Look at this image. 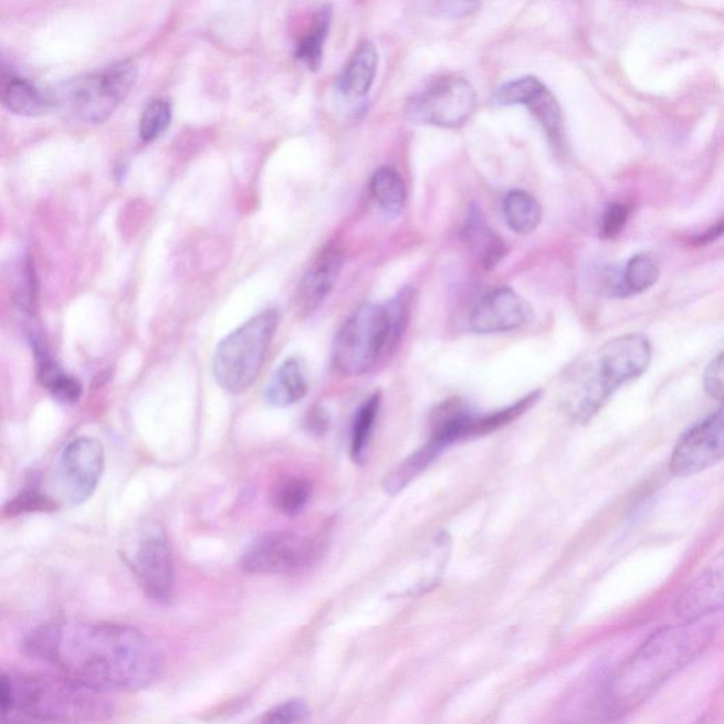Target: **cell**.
Segmentation results:
<instances>
[{"label":"cell","mask_w":724,"mask_h":724,"mask_svg":"<svg viewBox=\"0 0 724 724\" xmlns=\"http://www.w3.org/2000/svg\"><path fill=\"white\" fill-rule=\"evenodd\" d=\"M453 2H464V3H468V2H474V0H453Z\"/></svg>","instance_id":"obj_37"},{"label":"cell","mask_w":724,"mask_h":724,"mask_svg":"<svg viewBox=\"0 0 724 724\" xmlns=\"http://www.w3.org/2000/svg\"><path fill=\"white\" fill-rule=\"evenodd\" d=\"M312 497V484L301 478L282 481L273 494V504L282 514L295 516L306 508Z\"/></svg>","instance_id":"obj_27"},{"label":"cell","mask_w":724,"mask_h":724,"mask_svg":"<svg viewBox=\"0 0 724 724\" xmlns=\"http://www.w3.org/2000/svg\"><path fill=\"white\" fill-rule=\"evenodd\" d=\"M55 503L52 499L40 493L39 490L28 489L22 491L7 505L9 515H19L24 513H44V511H54Z\"/></svg>","instance_id":"obj_30"},{"label":"cell","mask_w":724,"mask_h":724,"mask_svg":"<svg viewBox=\"0 0 724 724\" xmlns=\"http://www.w3.org/2000/svg\"><path fill=\"white\" fill-rule=\"evenodd\" d=\"M280 321L276 311L262 312L219 344L212 359V374L224 391L244 394L256 381Z\"/></svg>","instance_id":"obj_4"},{"label":"cell","mask_w":724,"mask_h":724,"mask_svg":"<svg viewBox=\"0 0 724 724\" xmlns=\"http://www.w3.org/2000/svg\"><path fill=\"white\" fill-rule=\"evenodd\" d=\"M392 353L385 305L366 303L349 316L334 342L333 361L346 377L371 371L384 354Z\"/></svg>","instance_id":"obj_6"},{"label":"cell","mask_w":724,"mask_h":724,"mask_svg":"<svg viewBox=\"0 0 724 724\" xmlns=\"http://www.w3.org/2000/svg\"><path fill=\"white\" fill-rule=\"evenodd\" d=\"M706 617L654 632L631 660L607 683L605 702L627 711L646 701L673 673L685 667L715 636Z\"/></svg>","instance_id":"obj_2"},{"label":"cell","mask_w":724,"mask_h":724,"mask_svg":"<svg viewBox=\"0 0 724 724\" xmlns=\"http://www.w3.org/2000/svg\"><path fill=\"white\" fill-rule=\"evenodd\" d=\"M327 423L328 418L327 415L324 413L323 409L316 408L313 409L311 413H308L306 422L308 432L313 434H322L326 432Z\"/></svg>","instance_id":"obj_35"},{"label":"cell","mask_w":724,"mask_h":724,"mask_svg":"<svg viewBox=\"0 0 724 724\" xmlns=\"http://www.w3.org/2000/svg\"><path fill=\"white\" fill-rule=\"evenodd\" d=\"M524 106L539 120L542 128L548 134L552 144L556 148H560L564 145V123H562V113L555 96L545 87Z\"/></svg>","instance_id":"obj_26"},{"label":"cell","mask_w":724,"mask_h":724,"mask_svg":"<svg viewBox=\"0 0 724 724\" xmlns=\"http://www.w3.org/2000/svg\"><path fill=\"white\" fill-rule=\"evenodd\" d=\"M723 232V221H718L716 225H713L711 230L703 232L702 235L695 238L696 245H706L712 244L713 241H716Z\"/></svg>","instance_id":"obj_36"},{"label":"cell","mask_w":724,"mask_h":724,"mask_svg":"<svg viewBox=\"0 0 724 724\" xmlns=\"http://www.w3.org/2000/svg\"><path fill=\"white\" fill-rule=\"evenodd\" d=\"M313 544L291 531H272L258 536L242 556L248 574L285 575L301 569L311 559Z\"/></svg>","instance_id":"obj_10"},{"label":"cell","mask_w":724,"mask_h":724,"mask_svg":"<svg viewBox=\"0 0 724 724\" xmlns=\"http://www.w3.org/2000/svg\"><path fill=\"white\" fill-rule=\"evenodd\" d=\"M660 277V265L652 253H638L627 263L622 276V295H636L655 285Z\"/></svg>","instance_id":"obj_25"},{"label":"cell","mask_w":724,"mask_h":724,"mask_svg":"<svg viewBox=\"0 0 724 724\" xmlns=\"http://www.w3.org/2000/svg\"><path fill=\"white\" fill-rule=\"evenodd\" d=\"M463 240L485 270H491L505 256L504 241L485 224L479 210L470 212L463 228Z\"/></svg>","instance_id":"obj_19"},{"label":"cell","mask_w":724,"mask_h":724,"mask_svg":"<svg viewBox=\"0 0 724 724\" xmlns=\"http://www.w3.org/2000/svg\"><path fill=\"white\" fill-rule=\"evenodd\" d=\"M332 27V9L317 10L311 27L296 45V59L311 71L321 69L328 32Z\"/></svg>","instance_id":"obj_21"},{"label":"cell","mask_w":724,"mask_h":724,"mask_svg":"<svg viewBox=\"0 0 724 724\" xmlns=\"http://www.w3.org/2000/svg\"><path fill=\"white\" fill-rule=\"evenodd\" d=\"M0 99L10 113L20 116H42L55 108L53 94H44L22 78H9L0 88Z\"/></svg>","instance_id":"obj_18"},{"label":"cell","mask_w":724,"mask_h":724,"mask_svg":"<svg viewBox=\"0 0 724 724\" xmlns=\"http://www.w3.org/2000/svg\"><path fill=\"white\" fill-rule=\"evenodd\" d=\"M533 321V308L510 287H497L478 303L472 315L475 333L495 334L516 330Z\"/></svg>","instance_id":"obj_12"},{"label":"cell","mask_w":724,"mask_h":724,"mask_svg":"<svg viewBox=\"0 0 724 724\" xmlns=\"http://www.w3.org/2000/svg\"><path fill=\"white\" fill-rule=\"evenodd\" d=\"M629 216L630 210L626 204L615 202V204L609 206L601 219L600 235L602 238L619 235L622 228L626 227Z\"/></svg>","instance_id":"obj_32"},{"label":"cell","mask_w":724,"mask_h":724,"mask_svg":"<svg viewBox=\"0 0 724 724\" xmlns=\"http://www.w3.org/2000/svg\"><path fill=\"white\" fill-rule=\"evenodd\" d=\"M723 605V556L695 577L676 601L678 615L695 620L721 610Z\"/></svg>","instance_id":"obj_14"},{"label":"cell","mask_w":724,"mask_h":724,"mask_svg":"<svg viewBox=\"0 0 724 724\" xmlns=\"http://www.w3.org/2000/svg\"><path fill=\"white\" fill-rule=\"evenodd\" d=\"M33 349L35 364H38V379L44 389H48L54 399L62 403H75L83 394V385L77 378L69 376L50 356L43 337L33 334Z\"/></svg>","instance_id":"obj_17"},{"label":"cell","mask_w":724,"mask_h":724,"mask_svg":"<svg viewBox=\"0 0 724 724\" xmlns=\"http://www.w3.org/2000/svg\"><path fill=\"white\" fill-rule=\"evenodd\" d=\"M723 412L718 409L683 434L672 453L671 472L688 478L712 468L723 459Z\"/></svg>","instance_id":"obj_11"},{"label":"cell","mask_w":724,"mask_h":724,"mask_svg":"<svg viewBox=\"0 0 724 724\" xmlns=\"http://www.w3.org/2000/svg\"><path fill=\"white\" fill-rule=\"evenodd\" d=\"M311 715L308 706L305 701L301 699H293L271 709L270 712L263 716V722L272 724H287V723H302L306 722Z\"/></svg>","instance_id":"obj_31"},{"label":"cell","mask_w":724,"mask_h":724,"mask_svg":"<svg viewBox=\"0 0 724 724\" xmlns=\"http://www.w3.org/2000/svg\"><path fill=\"white\" fill-rule=\"evenodd\" d=\"M379 408H381V394L377 392L357 410L351 429V449H349L354 463L366 462L367 449L374 427H376Z\"/></svg>","instance_id":"obj_24"},{"label":"cell","mask_w":724,"mask_h":724,"mask_svg":"<svg viewBox=\"0 0 724 724\" xmlns=\"http://www.w3.org/2000/svg\"><path fill=\"white\" fill-rule=\"evenodd\" d=\"M28 654L96 692H135L159 680L164 655L144 632L116 622H52L24 641Z\"/></svg>","instance_id":"obj_1"},{"label":"cell","mask_w":724,"mask_h":724,"mask_svg":"<svg viewBox=\"0 0 724 724\" xmlns=\"http://www.w3.org/2000/svg\"><path fill=\"white\" fill-rule=\"evenodd\" d=\"M344 263V253L338 246H328L306 272L298 283L295 305L297 315L307 317L313 315L324 301L330 295L340 276Z\"/></svg>","instance_id":"obj_13"},{"label":"cell","mask_w":724,"mask_h":724,"mask_svg":"<svg viewBox=\"0 0 724 724\" xmlns=\"http://www.w3.org/2000/svg\"><path fill=\"white\" fill-rule=\"evenodd\" d=\"M442 453L443 450L429 440L427 444L410 454L401 464H398L397 468L385 475L382 481L385 493L389 495L401 493L402 490L407 489L415 479H418Z\"/></svg>","instance_id":"obj_20"},{"label":"cell","mask_w":724,"mask_h":724,"mask_svg":"<svg viewBox=\"0 0 724 724\" xmlns=\"http://www.w3.org/2000/svg\"><path fill=\"white\" fill-rule=\"evenodd\" d=\"M371 192L374 199L388 216L395 217L402 211L407 189L402 177L392 167H381L374 174L371 179Z\"/></svg>","instance_id":"obj_23"},{"label":"cell","mask_w":724,"mask_h":724,"mask_svg":"<svg viewBox=\"0 0 724 724\" xmlns=\"http://www.w3.org/2000/svg\"><path fill=\"white\" fill-rule=\"evenodd\" d=\"M705 389L709 397L722 401L723 398V353L709 364L705 371Z\"/></svg>","instance_id":"obj_33"},{"label":"cell","mask_w":724,"mask_h":724,"mask_svg":"<svg viewBox=\"0 0 724 724\" xmlns=\"http://www.w3.org/2000/svg\"><path fill=\"white\" fill-rule=\"evenodd\" d=\"M308 392L307 369L303 359H285L265 387V401L275 408L293 407Z\"/></svg>","instance_id":"obj_16"},{"label":"cell","mask_w":724,"mask_h":724,"mask_svg":"<svg viewBox=\"0 0 724 724\" xmlns=\"http://www.w3.org/2000/svg\"><path fill=\"white\" fill-rule=\"evenodd\" d=\"M138 78L135 63L119 62L98 73L65 83L53 94L55 105L67 108L83 123L98 125L108 120L124 103Z\"/></svg>","instance_id":"obj_5"},{"label":"cell","mask_w":724,"mask_h":724,"mask_svg":"<svg viewBox=\"0 0 724 724\" xmlns=\"http://www.w3.org/2000/svg\"><path fill=\"white\" fill-rule=\"evenodd\" d=\"M505 220L516 234H531L538 228L542 219L539 202L529 192L511 191L504 200Z\"/></svg>","instance_id":"obj_22"},{"label":"cell","mask_w":724,"mask_h":724,"mask_svg":"<svg viewBox=\"0 0 724 724\" xmlns=\"http://www.w3.org/2000/svg\"><path fill=\"white\" fill-rule=\"evenodd\" d=\"M14 709V678L0 672V721H12Z\"/></svg>","instance_id":"obj_34"},{"label":"cell","mask_w":724,"mask_h":724,"mask_svg":"<svg viewBox=\"0 0 724 724\" xmlns=\"http://www.w3.org/2000/svg\"><path fill=\"white\" fill-rule=\"evenodd\" d=\"M105 452L98 440L80 438L65 448L60 459L57 484L70 505L84 504L93 497L103 478Z\"/></svg>","instance_id":"obj_9"},{"label":"cell","mask_w":724,"mask_h":724,"mask_svg":"<svg viewBox=\"0 0 724 724\" xmlns=\"http://www.w3.org/2000/svg\"><path fill=\"white\" fill-rule=\"evenodd\" d=\"M545 85L535 77H524L511 81L495 93L494 101L497 105H525L529 99H533L536 94H539Z\"/></svg>","instance_id":"obj_29"},{"label":"cell","mask_w":724,"mask_h":724,"mask_svg":"<svg viewBox=\"0 0 724 724\" xmlns=\"http://www.w3.org/2000/svg\"><path fill=\"white\" fill-rule=\"evenodd\" d=\"M475 105L478 95L472 84L458 75H445L410 98L405 115L413 124L459 128L472 118Z\"/></svg>","instance_id":"obj_7"},{"label":"cell","mask_w":724,"mask_h":724,"mask_svg":"<svg viewBox=\"0 0 724 724\" xmlns=\"http://www.w3.org/2000/svg\"><path fill=\"white\" fill-rule=\"evenodd\" d=\"M128 562L141 590L151 601L160 605L170 601L175 589L174 558L169 542L159 526H150L141 534Z\"/></svg>","instance_id":"obj_8"},{"label":"cell","mask_w":724,"mask_h":724,"mask_svg":"<svg viewBox=\"0 0 724 724\" xmlns=\"http://www.w3.org/2000/svg\"><path fill=\"white\" fill-rule=\"evenodd\" d=\"M171 123V105L166 99H155L141 114L139 135L145 141L159 139Z\"/></svg>","instance_id":"obj_28"},{"label":"cell","mask_w":724,"mask_h":724,"mask_svg":"<svg viewBox=\"0 0 724 724\" xmlns=\"http://www.w3.org/2000/svg\"><path fill=\"white\" fill-rule=\"evenodd\" d=\"M378 71V52L371 42H363L349 55L346 65L338 75L336 90L344 103L359 104L366 99L376 81Z\"/></svg>","instance_id":"obj_15"},{"label":"cell","mask_w":724,"mask_h":724,"mask_svg":"<svg viewBox=\"0 0 724 724\" xmlns=\"http://www.w3.org/2000/svg\"><path fill=\"white\" fill-rule=\"evenodd\" d=\"M651 358V344L642 334L612 338L567 369L562 408L575 422H587L617 389L641 377Z\"/></svg>","instance_id":"obj_3"}]
</instances>
